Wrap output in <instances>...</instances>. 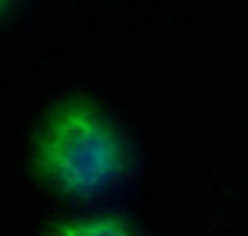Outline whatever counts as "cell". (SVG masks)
Segmentation results:
<instances>
[{"label":"cell","instance_id":"obj_1","mask_svg":"<svg viewBox=\"0 0 248 236\" xmlns=\"http://www.w3.org/2000/svg\"><path fill=\"white\" fill-rule=\"evenodd\" d=\"M35 176L69 199H91L126 176L129 148L116 123L91 98H60L31 142Z\"/></svg>","mask_w":248,"mask_h":236},{"label":"cell","instance_id":"obj_2","mask_svg":"<svg viewBox=\"0 0 248 236\" xmlns=\"http://www.w3.org/2000/svg\"><path fill=\"white\" fill-rule=\"evenodd\" d=\"M47 236H139L132 224L123 214H76V218H63L50 227Z\"/></svg>","mask_w":248,"mask_h":236},{"label":"cell","instance_id":"obj_3","mask_svg":"<svg viewBox=\"0 0 248 236\" xmlns=\"http://www.w3.org/2000/svg\"><path fill=\"white\" fill-rule=\"evenodd\" d=\"M6 6H10V0H0V16L6 13Z\"/></svg>","mask_w":248,"mask_h":236}]
</instances>
